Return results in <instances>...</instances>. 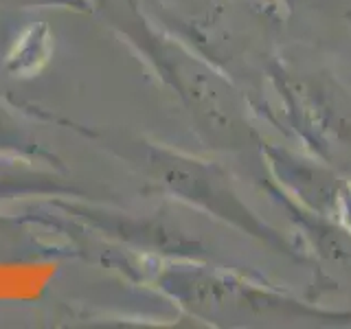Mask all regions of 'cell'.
<instances>
[{"mask_svg":"<svg viewBox=\"0 0 351 329\" xmlns=\"http://www.w3.org/2000/svg\"><path fill=\"white\" fill-rule=\"evenodd\" d=\"M51 53V40L44 27H31L20 36L9 53V66L16 73H33L49 60Z\"/></svg>","mask_w":351,"mask_h":329,"instance_id":"1","label":"cell"}]
</instances>
